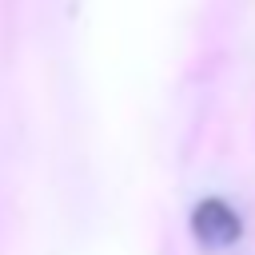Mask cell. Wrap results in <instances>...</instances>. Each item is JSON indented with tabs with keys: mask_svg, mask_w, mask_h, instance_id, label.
Returning a JSON list of instances; mask_svg holds the SVG:
<instances>
[{
	"mask_svg": "<svg viewBox=\"0 0 255 255\" xmlns=\"http://www.w3.org/2000/svg\"><path fill=\"white\" fill-rule=\"evenodd\" d=\"M191 235L203 247H231L243 235V219H239V211L227 199L207 195V199H199L191 207Z\"/></svg>",
	"mask_w": 255,
	"mask_h": 255,
	"instance_id": "1",
	"label": "cell"
}]
</instances>
